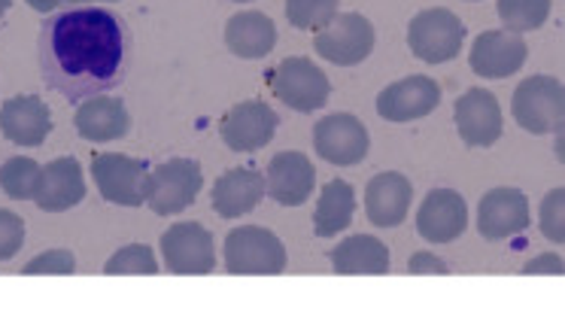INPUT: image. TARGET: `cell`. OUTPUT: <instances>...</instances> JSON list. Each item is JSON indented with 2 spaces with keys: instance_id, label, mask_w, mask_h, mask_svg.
Wrapping results in <instances>:
<instances>
[{
  "instance_id": "6da1fadb",
  "label": "cell",
  "mask_w": 565,
  "mask_h": 322,
  "mask_svg": "<svg viewBox=\"0 0 565 322\" xmlns=\"http://www.w3.org/2000/svg\"><path fill=\"white\" fill-rule=\"evenodd\" d=\"M131 52V25L107 7L58 10L40 28L43 83L74 104L122 86Z\"/></svg>"
},
{
  "instance_id": "7a4b0ae2",
  "label": "cell",
  "mask_w": 565,
  "mask_h": 322,
  "mask_svg": "<svg viewBox=\"0 0 565 322\" xmlns=\"http://www.w3.org/2000/svg\"><path fill=\"white\" fill-rule=\"evenodd\" d=\"M225 271L237 277H274L286 271V247L270 228L241 225L225 237Z\"/></svg>"
},
{
  "instance_id": "3957f363",
  "label": "cell",
  "mask_w": 565,
  "mask_h": 322,
  "mask_svg": "<svg viewBox=\"0 0 565 322\" xmlns=\"http://www.w3.org/2000/svg\"><path fill=\"white\" fill-rule=\"evenodd\" d=\"M563 107L565 92L563 83L556 76H526L514 88L511 98V112L520 128H526L529 135H556L563 131Z\"/></svg>"
},
{
  "instance_id": "277c9868",
  "label": "cell",
  "mask_w": 565,
  "mask_h": 322,
  "mask_svg": "<svg viewBox=\"0 0 565 322\" xmlns=\"http://www.w3.org/2000/svg\"><path fill=\"white\" fill-rule=\"evenodd\" d=\"M466 43V25L462 19L450 10H423L411 19L407 25V46L414 52V58L426 64L454 62L459 50Z\"/></svg>"
},
{
  "instance_id": "5b68a950",
  "label": "cell",
  "mask_w": 565,
  "mask_h": 322,
  "mask_svg": "<svg viewBox=\"0 0 565 322\" xmlns=\"http://www.w3.org/2000/svg\"><path fill=\"white\" fill-rule=\"evenodd\" d=\"M204 186V171L195 159H171L149 171L147 204L156 216H177L192 207Z\"/></svg>"
},
{
  "instance_id": "8992f818",
  "label": "cell",
  "mask_w": 565,
  "mask_h": 322,
  "mask_svg": "<svg viewBox=\"0 0 565 322\" xmlns=\"http://www.w3.org/2000/svg\"><path fill=\"white\" fill-rule=\"evenodd\" d=\"M274 95L298 112H317L332 95V83L310 58H286L270 71Z\"/></svg>"
},
{
  "instance_id": "52a82bcc",
  "label": "cell",
  "mask_w": 565,
  "mask_h": 322,
  "mask_svg": "<svg viewBox=\"0 0 565 322\" xmlns=\"http://www.w3.org/2000/svg\"><path fill=\"white\" fill-rule=\"evenodd\" d=\"M147 161L119 155V152H104L92 159V176L95 186L104 195V201L119 204V207H140L147 204V183H149Z\"/></svg>"
},
{
  "instance_id": "ba28073f",
  "label": "cell",
  "mask_w": 565,
  "mask_h": 322,
  "mask_svg": "<svg viewBox=\"0 0 565 322\" xmlns=\"http://www.w3.org/2000/svg\"><path fill=\"white\" fill-rule=\"evenodd\" d=\"M374 43H377V34L369 19L362 13H344L334 15L329 25L317 31L313 50L338 67H353L369 58Z\"/></svg>"
},
{
  "instance_id": "9c48e42d",
  "label": "cell",
  "mask_w": 565,
  "mask_h": 322,
  "mask_svg": "<svg viewBox=\"0 0 565 322\" xmlns=\"http://www.w3.org/2000/svg\"><path fill=\"white\" fill-rule=\"evenodd\" d=\"M164 268L180 277H201L216 268L213 235L201 223H177L161 235Z\"/></svg>"
},
{
  "instance_id": "30bf717a",
  "label": "cell",
  "mask_w": 565,
  "mask_h": 322,
  "mask_svg": "<svg viewBox=\"0 0 565 322\" xmlns=\"http://www.w3.org/2000/svg\"><path fill=\"white\" fill-rule=\"evenodd\" d=\"M313 147L334 168H353L369 155V131L350 112H332L313 128Z\"/></svg>"
},
{
  "instance_id": "8fae6325",
  "label": "cell",
  "mask_w": 565,
  "mask_h": 322,
  "mask_svg": "<svg viewBox=\"0 0 565 322\" xmlns=\"http://www.w3.org/2000/svg\"><path fill=\"white\" fill-rule=\"evenodd\" d=\"M277 112L265 100H244L234 104L232 110L222 116L220 137L232 152H256L268 147L277 135Z\"/></svg>"
},
{
  "instance_id": "7c38bea8",
  "label": "cell",
  "mask_w": 565,
  "mask_h": 322,
  "mask_svg": "<svg viewBox=\"0 0 565 322\" xmlns=\"http://www.w3.org/2000/svg\"><path fill=\"white\" fill-rule=\"evenodd\" d=\"M468 228V204L454 189H431L417 213V235L426 244H454Z\"/></svg>"
},
{
  "instance_id": "4fadbf2b",
  "label": "cell",
  "mask_w": 565,
  "mask_h": 322,
  "mask_svg": "<svg viewBox=\"0 0 565 322\" xmlns=\"http://www.w3.org/2000/svg\"><path fill=\"white\" fill-rule=\"evenodd\" d=\"M529 46L514 31H483L471 43V71L483 79H508L526 64Z\"/></svg>"
},
{
  "instance_id": "5bb4252c",
  "label": "cell",
  "mask_w": 565,
  "mask_h": 322,
  "mask_svg": "<svg viewBox=\"0 0 565 322\" xmlns=\"http://www.w3.org/2000/svg\"><path fill=\"white\" fill-rule=\"evenodd\" d=\"M454 119L466 147H492L502 137V107L487 88H471L456 98Z\"/></svg>"
},
{
  "instance_id": "9a60e30c",
  "label": "cell",
  "mask_w": 565,
  "mask_h": 322,
  "mask_svg": "<svg viewBox=\"0 0 565 322\" xmlns=\"http://www.w3.org/2000/svg\"><path fill=\"white\" fill-rule=\"evenodd\" d=\"M441 104V86L429 76H405L386 86L377 98V112L386 122H417Z\"/></svg>"
},
{
  "instance_id": "2e32d148",
  "label": "cell",
  "mask_w": 565,
  "mask_h": 322,
  "mask_svg": "<svg viewBox=\"0 0 565 322\" xmlns=\"http://www.w3.org/2000/svg\"><path fill=\"white\" fill-rule=\"evenodd\" d=\"M313 186H317V171L305 152L286 149L270 159L265 195H270L280 207H301L310 198Z\"/></svg>"
},
{
  "instance_id": "e0dca14e",
  "label": "cell",
  "mask_w": 565,
  "mask_h": 322,
  "mask_svg": "<svg viewBox=\"0 0 565 322\" xmlns=\"http://www.w3.org/2000/svg\"><path fill=\"white\" fill-rule=\"evenodd\" d=\"M529 228V198L520 189H490L478 204V232L487 240H504Z\"/></svg>"
},
{
  "instance_id": "ac0fdd59",
  "label": "cell",
  "mask_w": 565,
  "mask_h": 322,
  "mask_svg": "<svg viewBox=\"0 0 565 322\" xmlns=\"http://www.w3.org/2000/svg\"><path fill=\"white\" fill-rule=\"evenodd\" d=\"M86 198V180H83V168L79 161L64 155V159H52L50 164L40 168L38 192H34V204L46 213H64L83 204Z\"/></svg>"
},
{
  "instance_id": "d6986e66",
  "label": "cell",
  "mask_w": 565,
  "mask_h": 322,
  "mask_svg": "<svg viewBox=\"0 0 565 322\" xmlns=\"http://www.w3.org/2000/svg\"><path fill=\"white\" fill-rule=\"evenodd\" d=\"M0 135L13 147H43L52 135V112L34 95H19L0 107Z\"/></svg>"
},
{
  "instance_id": "ffe728a7",
  "label": "cell",
  "mask_w": 565,
  "mask_h": 322,
  "mask_svg": "<svg viewBox=\"0 0 565 322\" xmlns=\"http://www.w3.org/2000/svg\"><path fill=\"white\" fill-rule=\"evenodd\" d=\"M76 135L88 143L122 140L131 131V112L119 98H86L74 112Z\"/></svg>"
},
{
  "instance_id": "44dd1931",
  "label": "cell",
  "mask_w": 565,
  "mask_h": 322,
  "mask_svg": "<svg viewBox=\"0 0 565 322\" xmlns=\"http://www.w3.org/2000/svg\"><path fill=\"white\" fill-rule=\"evenodd\" d=\"M411 198H414V186L407 176L398 171L377 174L365 186V216L377 228H395L411 211Z\"/></svg>"
},
{
  "instance_id": "7402d4cb",
  "label": "cell",
  "mask_w": 565,
  "mask_h": 322,
  "mask_svg": "<svg viewBox=\"0 0 565 322\" xmlns=\"http://www.w3.org/2000/svg\"><path fill=\"white\" fill-rule=\"evenodd\" d=\"M265 198V176L253 168H234L213 183L210 201L222 219H237L253 213Z\"/></svg>"
},
{
  "instance_id": "603a6c76",
  "label": "cell",
  "mask_w": 565,
  "mask_h": 322,
  "mask_svg": "<svg viewBox=\"0 0 565 322\" xmlns=\"http://www.w3.org/2000/svg\"><path fill=\"white\" fill-rule=\"evenodd\" d=\"M334 273L341 277H383L390 273V249L383 240L371 235L347 237L329 253Z\"/></svg>"
},
{
  "instance_id": "cb8c5ba5",
  "label": "cell",
  "mask_w": 565,
  "mask_h": 322,
  "mask_svg": "<svg viewBox=\"0 0 565 322\" xmlns=\"http://www.w3.org/2000/svg\"><path fill=\"white\" fill-rule=\"evenodd\" d=\"M225 46L237 58H246V62L268 58L270 50L277 46V25L270 22L268 15L256 13V10L232 15L228 25H225Z\"/></svg>"
},
{
  "instance_id": "d4e9b609",
  "label": "cell",
  "mask_w": 565,
  "mask_h": 322,
  "mask_svg": "<svg viewBox=\"0 0 565 322\" xmlns=\"http://www.w3.org/2000/svg\"><path fill=\"white\" fill-rule=\"evenodd\" d=\"M356 213V195L347 180H332L322 189L317 211H313V232L317 237H334L350 228Z\"/></svg>"
},
{
  "instance_id": "484cf974",
  "label": "cell",
  "mask_w": 565,
  "mask_h": 322,
  "mask_svg": "<svg viewBox=\"0 0 565 322\" xmlns=\"http://www.w3.org/2000/svg\"><path fill=\"white\" fill-rule=\"evenodd\" d=\"M495 10L504 31L526 34V31H539L551 19V0H499Z\"/></svg>"
},
{
  "instance_id": "4316f807",
  "label": "cell",
  "mask_w": 565,
  "mask_h": 322,
  "mask_svg": "<svg viewBox=\"0 0 565 322\" xmlns=\"http://www.w3.org/2000/svg\"><path fill=\"white\" fill-rule=\"evenodd\" d=\"M38 176V161L28 159V155H15V159L3 161V168H0V189H3V195H10L13 201H34Z\"/></svg>"
},
{
  "instance_id": "83f0119b",
  "label": "cell",
  "mask_w": 565,
  "mask_h": 322,
  "mask_svg": "<svg viewBox=\"0 0 565 322\" xmlns=\"http://www.w3.org/2000/svg\"><path fill=\"white\" fill-rule=\"evenodd\" d=\"M341 0H286V19L298 31H322L338 15Z\"/></svg>"
},
{
  "instance_id": "f1b7e54d",
  "label": "cell",
  "mask_w": 565,
  "mask_h": 322,
  "mask_svg": "<svg viewBox=\"0 0 565 322\" xmlns=\"http://www.w3.org/2000/svg\"><path fill=\"white\" fill-rule=\"evenodd\" d=\"M156 271H159L156 249L147 247V244H131V247L116 249L110 259H107V265H104V273H107V277H128V273L152 277Z\"/></svg>"
},
{
  "instance_id": "f546056e",
  "label": "cell",
  "mask_w": 565,
  "mask_h": 322,
  "mask_svg": "<svg viewBox=\"0 0 565 322\" xmlns=\"http://www.w3.org/2000/svg\"><path fill=\"white\" fill-rule=\"evenodd\" d=\"M541 235L551 244H565V189H553L541 201Z\"/></svg>"
},
{
  "instance_id": "4dcf8cb0",
  "label": "cell",
  "mask_w": 565,
  "mask_h": 322,
  "mask_svg": "<svg viewBox=\"0 0 565 322\" xmlns=\"http://www.w3.org/2000/svg\"><path fill=\"white\" fill-rule=\"evenodd\" d=\"M25 277H38V273H50V277H71L76 273V256L71 249H50V253H40L34 259L28 261L22 268Z\"/></svg>"
},
{
  "instance_id": "1f68e13d",
  "label": "cell",
  "mask_w": 565,
  "mask_h": 322,
  "mask_svg": "<svg viewBox=\"0 0 565 322\" xmlns=\"http://www.w3.org/2000/svg\"><path fill=\"white\" fill-rule=\"evenodd\" d=\"M22 247H25V223H22V216L0 211V261L13 259Z\"/></svg>"
},
{
  "instance_id": "d6a6232c",
  "label": "cell",
  "mask_w": 565,
  "mask_h": 322,
  "mask_svg": "<svg viewBox=\"0 0 565 322\" xmlns=\"http://www.w3.org/2000/svg\"><path fill=\"white\" fill-rule=\"evenodd\" d=\"M407 271L414 277H419V273H441L444 277V273H450V265L438 256H431V253H414L407 261Z\"/></svg>"
},
{
  "instance_id": "836d02e7",
  "label": "cell",
  "mask_w": 565,
  "mask_h": 322,
  "mask_svg": "<svg viewBox=\"0 0 565 322\" xmlns=\"http://www.w3.org/2000/svg\"><path fill=\"white\" fill-rule=\"evenodd\" d=\"M565 271V261L559 253H547V256H539V259H532L523 268L526 277H535V273H551V277H563Z\"/></svg>"
},
{
  "instance_id": "e575fe53",
  "label": "cell",
  "mask_w": 565,
  "mask_h": 322,
  "mask_svg": "<svg viewBox=\"0 0 565 322\" xmlns=\"http://www.w3.org/2000/svg\"><path fill=\"white\" fill-rule=\"evenodd\" d=\"M28 7L38 13H55L58 7H64V0H28Z\"/></svg>"
},
{
  "instance_id": "d590c367",
  "label": "cell",
  "mask_w": 565,
  "mask_h": 322,
  "mask_svg": "<svg viewBox=\"0 0 565 322\" xmlns=\"http://www.w3.org/2000/svg\"><path fill=\"white\" fill-rule=\"evenodd\" d=\"M71 7H98V3H110V0H64Z\"/></svg>"
},
{
  "instance_id": "8d00e7d4",
  "label": "cell",
  "mask_w": 565,
  "mask_h": 322,
  "mask_svg": "<svg viewBox=\"0 0 565 322\" xmlns=\"http://www.w3.org/2000/svg\"><path fill=\"white\" fill-rule=\"evenodd\" d=\"M10 3H13V0H0V15L7 13V10H10Z\"/></svg>"
},
{
  "instance_id": "74e56055",
  "label": "cell",
  "mask_w": 565,
  "mask_h": 322,
  "mask_svg": "<svg viewBox=\"0 0 565 322\" xmlns=\"http://www.w3.org/2000/svg\"><path fill=\"white\" fill-rule=\"evenodd\" d=\"M234 3H249V0H234Z\"/></svg>"
},
{
  "instance_id": "f35d334b",
  "label": "cell",
  "mask_w": 565,
  "mask_h": 322,
  "mask_svg": "<svg viewBox=\"0 0 565 322\" xmlns=\"http://www.w3.org/2000/svg\"><path fill=\"white\" fill-rule=\"evenodd\" d=\"M471 3H478V0H471Z\"/></svg>"
}]
</instances>
